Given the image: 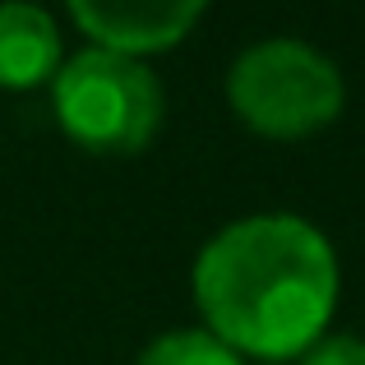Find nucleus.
I'll return each mask as SVG.
<instances>
[{
	"instance_id": "6",
	"label": "nucleus",
	"mask_w": 365,
	"mask_h": 365,
	"mask_svg": "<svg viewBox=\"0 0 365 365\" xmlns=\"http://www.w3.org/2000/svg\"><path fill=\"white\" fill-rule=\"evenodd\" d=\"M134 365H245L232 347L213 338L204 329H180V333H162L143 347V356Z\"/></svg>"
},
{
	"instance_id": "3",
	"label": "nucleus",
	"mask_w": 365,
	"mask_h": 365,
	"mask_svg": "<svg viewBox=\"0 0 365 365\" xmlns=\"http://www.w3.org/2000/svg\"><path fill=\"white\" fill-rule=\"evenodd\" d=\"M227 102L264 139H305L338 120L342 74L310 42L268 37L227 70Z\"/></svg>"
},
{
	"instance_id": "4",
	"label": "nucleus",
	"mask_w": 365,
	"mask_h": 365,
	"mask_svg": "<svg viewBox=\"0 0 365 365\" xmlns=\"http://www.w3.org/2000/svg\"><path fill=\"white\" fill-rule=\"evenodd\" d=\"M208 0H70V14L93 46L125 56H158L199 24Z\"/></svg>"
},
{
	"instance_id": "8",
	"label": "nucleus",
	"mask_w": 365,
	"mask_h": 365,
	"mask_svg": "<svg viewBox=\"0 0 365 365\" xmlns=\"http://www.w3.org/2000/svg\"><path fill=\"white\" fill-rule=\"evenodd\" d=\"M28 5H33V0H28Z\"/></svg>"
},
{
	"instance_id": "7",
	"label": "nucleus",
	"mask_w": 365,
	"mask_h": 365,
	"mask_svg": "<svg viewBox=\"0 0 365 365\" xmlns=\"http://www.w3.org/2000/svg\"><path fill=\"white\" fill-rule=\"evenodd\" d=\"M301 365H365V338L338 333V338H319L301 356Z\"/></svg>"
},
{
	"instance_id": "5",
	"label": "nucleus",
	"mask_w": 365,
	"mask_h": 365,
	"mask_svg": "<svg viewBox=\"0 0 365 365\" xmlns=\"http://www.w3.org/2000/svg\"><path fill=\"white\" fill-rule=\"evenodd\" d=\"M61 65L65 51L56 19L28 0H0V88H42L56 79Z\"/></svg>"
},
{
	"instance_id": "1",
	"label": "nucleus",
	"mask_w": 365,
	"mask_h": 365,
	"mask_svg": "<svg viewBox=\"0 0 365 365\" xmlns=\"http://www.w3.org/2000/svg\"><path fill=\"white\" fill-rule=\"evenodd\" d=\"M204 333L236 356L287 361L324 338L338 305V255L296 213H255L222 227L195 259Z\"/></svg>"
},
{
	"instance_id": "2",
	"label": "nucleus",
	"mask_w": 365,
	"mask_h": 365,
	"mask_svg": "<svg viewBox=\"0 0 365 365\" xmlns=\"http://www.w3.org/2000/svg\"><path fill=\"white\" fill-rule=\"evenodd\" d=\"M51 107L61 130L88 153H139L162 125V83L139 56L83 46L56 70Z\"/></svg>"
}]
</instances>
